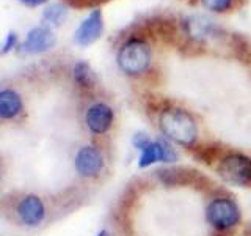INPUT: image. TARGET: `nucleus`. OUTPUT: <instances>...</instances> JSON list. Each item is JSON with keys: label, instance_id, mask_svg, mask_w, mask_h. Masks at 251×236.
<instances>
[{"label": "nucleus", "instance_id": "1", "mask_svg": "<svg viewBox=\"0 0 251 236\" xmlns=\"http://www.w3.org/2000/svg\"><path fill=\"white\" fill-rule=\"evenodd\" d=\"M159 124L165 136L179 145H192L198 136L193 117L177 107L165 109L160 114Z\"/></svg>", "mask_w": 251, "mask_h": 236}, {"label": "nucleus", "instance_id": "18", "mask_svg": "<svg viewBox=\"0 0 251 236\" xmlns=\"http://www.w3.org/2000/svg\"><path fill=\"white\" fill-rule=\"evenodd\" d=\"M98 236H110V235H108V232H100Z\"/></svg>", "mask_w": 251, "mask_h": 236}, {"label": "nucleus", "instance_id": "10", "mask_svg": "<svg viewBox=\"0 0 251 236\" xmlns=\"http://www.w3.org/2000/svg\"><path fill=\"white\" fill-rule=\"evenodd\" d=\"M55 41H57V38L49 27H35L28 33L25 43L22 46V51L27 54H41L52 49Z\"/></svg>", "mask_w": 251, "mask_h": 236}, {"label": "nucleus", "instance_id": "17", "mask_svg": "<svg viewBox=\"0 0 251 236\" xmlns=\"http://www.w3.org/2000/svg\"><path fill=\"white\" fill-rule=\"evenodd\" d=\"M21 2L27 6H38V5H43L44 2H47V0H21Z\"/></svg>", "mask_w": 251, "mask_h": 236}, {"label": "nucleus", "instance_id": "11", "mask_svg": "<svg viewBox=\"0 0 251 236\" xmlns=\"http://www.w3.org/2000/svg\"><path fill=\"white\" fill-rule=\"evenodd\" d=\"M22 101L21 96L13 90H3L0 93V117L8 120V118H14L21 112Z\"/></svg>", "mask_w": 251, "mask_h": 236}, {"label": "nucleus", "instance_id": "9", "mask_svg": "<svg viewBox=\"0 0 251 236\" xmlns=\"http://www.w3.org/2000/svg\"><path fill=\"white\" fill-rule=\"evenodd\" d=\"M85 123L91 132L105 134L113 123V110L107 104H102V102L94 104L86 110Z\"/></svg>", "mask_w": 251, "mask_h": 236}, {"label": "nucleus", "instance_id": "13", "mask_svg": "<svg viewBox=\"0 0 251 236\" xmlns=\"http://www.w3.org/2000/svg\"><path fill=\"white\" fill-rule=\"evenodd\" d=\"M74 79H75V82L82 87H93L94 82H96L93 69L86 65V63H77L74 68Z\"/></svg>", "mask_w": 251, "mask_h": 236}, {"label": "nucleus", "instance_id": "15", "mask_svg": "<svg viewBox=\"0 0 251 236\" xmlns=\"http://www.w3.org/2000/svg\"><path fill=\"white\" fill-rule=\"evenodd\" d=\"M202 5L209 8L212 11H217V13H222V11H226L227 8L231 6L232 0H201Z\"/></svg>", "mask_w": 251, "mask_h": 236}, {"label": "nucleus", "instance_id": "4", "mask_svg": "<svg viewBox=\"0 0 251 236\" xmlns=\"http://www.w3.org/2000/svg\"><path fill=\"white\" fill-rule=\"evenodd\" d=\"M218 172L227 183L247 184L251 181V159L242 154H231L220 162Z\"/></svg>", "mask_w": 251, "mask_h": 236}, {"label": "nucleus", "instance_id": "3", "mask_svg": "<svg viewBox=\"0 0 251 236\" xmlns=\"http://www.w3.org/2000/svg\"><path fill=\"white\" fill-rule=\"evenodd\" d=\"M207 220L218 230H226L239 224V206L229 199H215L209 203L206 211Z\"/></svg>", "mask_w": 251, "mask_h": 236}, {"label": "nucleus", "instance_id": "12", "mask_svg": "<svg viewBox=\"0 0 251 236\" xmlns=\"http://www.w3.org/2000/svg\"><path fill=\"white\" fill-rule=\"evenodd\" d=\"M185 27L188 35H190L193 39H204L207 38L212 30H214V26H212L210 19H207L206 16H190L187 21H185Z\"/></svg>", "mask_w": 251, "mask_h": 236}, {"label": "nucleus", "instance_id": "7", "mask_svg": "<svg viewBox=\"0 0 251 236\" xmlns=\"http://www.w3.org/2000/svg\"><path fill=\"white\" fill-rule=\"evenodd\" d=\"M140 151H141L138 159L140 167H148V165H151L154 162H175L177 159V153L171 148V145L162 140L149 142Z\"/></svg>", "mask_w": 251, "mask_h": 236}, {"label": "nucleus", "instance_id": "2", "mask_svg": "<svg viewBox=\"0 0 251 236\" xmlns=\"http://www.w3.org/2000/svg\"><path fill=\"white\" fill-rule=\"evenodd\" d=\"M151 63V52L141 39H130L118 52V65L126 74L137 76L145 73Z\"/></svg>", "mask_w": 251, "mask_h": 236}, {"label": "nucleus", "instance_id": "6", "mask_svg": "<svg viewBox=\"0 0 251 236\" xmlns=\"http://www.w3.org/2000/svg\"><path fill=\"white\" fill-rule=\"evenodd\" d=\"M16 212H18V217L24 225L36 227L44 220L46 208L43 200L38 195H25L18 203Z\"/></svg>", "mask_w": 251, "mask_h": 236}, {"label": "nucleus", "instance_id": "14", "mask_svg": "<svg viewBox=\"0 0 251 236\" xmlns=\"http://www.w3.org/2000/svg\"><path fill=\"white\" fill-rule=\"evenodd\" d=\"M66 16H68L66 8H65V6H61V5H58V3L47 6L46 10H44V13H43L44 21L53 24V26H60V24L66 19Z\"/></svg>", "mask_w": 251, "mask_h": 236}, {"label": "nucleus", "instance_id": "5", "mask_svg": "<svg viewBox=\"0 0 251 236\" xmlns=\"http://www.w3.org/2000/svg\"><path fill=\"white\" fill-rule=\"evenodd\" d=\"M75 169L82 177L93 178L98 177L104 169V159L98 148L94 147H82L75 154Z\"/></svg>", "mask_w": 251, "mask_h": 236}, {"label": "nucleus", "instance_id": "16", "mask_svg": "<svg viewBox=\"0 0 251 236\" xmlns=\"http://www.w3.org/2000/svg\"><path fill=\"white\" fill-rule=\"evenodd\" d=\"M14 43H16V35H14V33H10V35H8V38H6L5 44H3V52H8V51H10L11 47L14 46Z\"/></svg>", "mask_w": 251, "mask_h": 236}, {"label": "nucleus", "instance_id": "8", "mask_svg": "<svg viewBox=\"0 0 251 236\" xmlns=\"http://www.w3.org/2000/svg\"><path fill=\"white\" fill-rule=\"evenodd\" d=\"M102 27H104V24H102V13L99 10H93L75 30L74 33L75 43L82 46L94 43L100 36Z\"/></svg>", "mask_w": 251, "mask_h": 236}]
</instances>
